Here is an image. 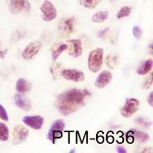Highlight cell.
<instances>
[{"instance_id": "9a60e30c", "label": "cell", "mask_w": 153, "mask_h": 153, "mask_svg": "<svg viewBox=\"0 0 153 153\" xmlns=\"http://www.w3.org/2000/svg\"><path fill=\"white\" fill-rule=\"evenodd\" d=\"M31 88H32V84L24 78H20L16 81V90L17 91L18 94H25L31 91Z\"/></svg>"}, {"instance_id": "83f0119b", "label": "cell", "mask_w": 153, "mask_h": 153, "mask_svg": "<svg viewBox=\"0 0 153 153\" xmlns=\"http://www.w3.org/2000/svg\"><path fill=\"white\" fill-rule=\"evenodd\" d=\"M147 102H148V103H149V105L150 107L153 106V91H150L149 94L148 95Z\"/></svg>"}, {"instance_id": "44dd1931", "label": "cell", "mask_w": 153, "mask_h": 153, "mask_svg": "<svg viewBox=\"0 0 153 153\" xmlns=\"http://www.w3.org/2000/svg\"><path fill=\"white\" fill-rule=\"evenodd\" d=\"M131 131L133 133L132 136H133L134 140H137L140 142H146L147 140H149V136L147 133L143 132V131Z\"/></svg>"}, {"instance_id": "4fadbf2b", "label": "cell", "mask_w": 153, "mask_h": 153, "mask_svg": "<svg viewBox=\"0 0 153 153\" xmlns=\"http://www.w3.org/2000/svg\"><path fill=\"white\" fill-rule=\"evenodd\" d=\"M14 102L16 105V107H18L25 111H29L32 107L30 100L27 97H25L24 94H18V93L14 95Z\"/></svg>"}, {"instance_id": "52a82bcc", "label": "cell", "mask_w": 153, "mask_h": 153, "mask_svg": "<svg viewBox=\"0 0 153 153\" xmlns=\"http://www.w3.org/2000/svg\"><path fill=\"white\" fill-rule=\"evenodd\" d=\"M139 107H140L139 100L135 98H128L126 99L123 107L120 110V113L125 118H130L138 111Z\"/></svg>"}, {"instance_id": "603a6c76", "label": "cell", "mask_w": 153, "mask_h": 153, "mask_svg": "<svg viewBox=\"0 0 153 153\" xmlns=\"http://www.w3.org/2000/svg\"><path fill=\"white\" fill-rule=\"evenodd\" d=\"M132 8L131 7H122L120 8L119 12L117 13V18L118 19H122L124 17H127L131 15Z\"/></svg>"}, {"instance_id": "277c9868", "label": "cell", "mask_w": 153, "mask_h": 153, "mask_svg": "<svg viewBox=\"0 0 153 153\" xmlns=\"http://www.w3.org/2000/svg\"><path fill=\"white\" fill-rule=\"evenodd\" d=\"M9 10L14 15L28 14L31 11V4L29 0H10Z\"/></svg>"}, {"instance_id": "f546056e", "label": "cell", "mask_w": 153, "mask_h": 153, "mask_svg": "<svg viewBox=\"0 0 153 153\" xmlns=\"http://www.w3.org/2000/svg\"><path fill=\"white\" fill-rule=\"evenodd\" d=\"M117 151H118L119 153H126V152H127V150H126L123 147H120V146L117 147Z\"/></svg>"}, {"instance_id": "484cf974", "label": "cell", "mask_w": 153, "mask_h": 153, "mask_svg": "<svg viewBox=\"0 0 153 153\" xmlns=\"http://www.w3.org/2000/svg\"><path fill=\"white\" fill-rule=\"evenodd\" d=\"M0 120H3L5 121H7L9 120L7 110L5 109V107L1 103H0Z\"/></svg>"}, {"instance_id": "e0dca14e", "label": "cell", "mask_w": 153, "mask_h": 153, "mask_svg": "<svg viewBox=\"0 0 153 153\" xmlns=\"http://www.w3.org/2000/svg\"><path fill=\"white\" fill-rule=\"evenodd\" d=\"M152 66H153L152 59H148L144 61V62L137 68L136 72L139 75H146L152 70Z\"/></svg>"}, {"instance_id": "5b68a950", "label": "cell", "mask_w": 153, "mask_h": 153, "mask_svg": "<svg viewBox=\"0 0 153 153\" xmlns=\"http://www.w3.org/2000/svg\"><path fill=\"white\" fill-rule=\"evenodd\" d=\"M40 11L42 13V18L45 22H51L57 16L56 7L49 0H45L42 3L40 6Z\"/></svg>"}, {"instance_id": "ffe728a7", "label": "cell", "mask_w": 153, "mask_h": 153, "mask_svg": "<svg viewBox=\"0 0 153 153\" xmlns=\"http://www.w3.org/2000/svg\"><path fill=\"white\" fill-rule=\"evenodd\" d=\"M9 139V129L4 123L0 122V140L1 141H7Z\"/></svg>"}, {"instance_id": "9c48e42d", "label": "cell", "mask_w": 153, "mask_h": 153, "mask_svg": "<svg viewBox=\"0 0 153 153\" xmlns=\"http://www.w3.org/2000/svg\"><path fill=\"white\" fill-rule=\"evenodd\" d=\"M42 43L39 41H35L28 44L22 52V57L25 60H31L33 59L41 50Z\"/></svg>"}, {"instance_id": "5bb4252c", "label": "cell", "mask_w": 153, "mask_h": 153, "mask_svg": "<svg viewBox=\"0 0 153 153\" xmlns=\"http://www.w3.org/2000/svg\"><path fill=\"white\" fill-rule=\"evenodd\" d=\"M111 79H112V74L110 71H107V70L102 71L95 80V82H94L95 87H97L98 89H102L111 82Z\"/></svg>"}, {"instance_id": "d6986e66", "label": "cell", "mask_w": 153, "mask_h": 153, "mask_svg": "<svg viewBox=\"0 0 153 153\" xmlns=\"http://www.w3.org/2000/svg\"><path fill=\"white\" fill-rule=\"evenodd\" d=\"M101 2L102 0H79L80 5L88 9H94Z\"/></svg>"}, {"instance_id": "ac0fdd59", "label": "cell", "mask_w": 153, "mask_h": 153, "mask_svg": "<svg viewBox=\"0 0 153 153\" xmlns=\"http://www.w3.org/2000/svg\"><path fill=\"white\" fill-rule=\"evenodd\" d=\"M108 16H109L108 11H99L91 16V21L94 22V23H97V24L102 23L105 20H107Z\"/></svg>"}, {"instance_id": "6da1fadb", "label": "cell", "mask_w": 153, "mask_h": 153, "mask_svg": "<svg viewBox=\"0 0 153 153\" xmlns=\"http://www.w3.org/2000/svg\"><path fill=\"white\" fill-rule=\"evenodd\" d=\"M89 96L91 93L87 89H71L57 96L55 106L63 115L68 116L82 107Z\"/></svg>"}, {"instance_id": "8992f818", "label": "cell", "mask_w": 153, "mask_h": 153, "mask_svg": "<svg viewBox=\"0 0 153 153\" xmlns=\"http://www.w3.org/2000/svg\"><path fill=\"white\" fill-rule=\"evenodd\" d=\"M75 27V16H72L69 17H65L59 23V32L64 37L70 36Z\"/></svg>"}, {"instance_id": "30bf717a", "label": "cell", "mask_w": 153, "mask_h": 153, "mask_svg": "<svg viewBox=\"0 0 153 153\" xmlns=\"http://www.w3.org/2000/svg\"><path fill=\"white\" fill-rule=\"evenodd\" d=\"M23 122L28 127H30L33 130H41L44 122H45V119L44 117L40 116V115H33V116H25L23 117Z\"/></svg>"}, {"instance_id": "4316f807", "label": "cell", "mask_w": 153, "mask_h": 153, "mask_svg": "<svg viewBox=\"0 0 153 153\" xmlns=\"http://www.w3.org/2000/svg\"><path fill=\"white\" fill-rule=\"evenodd\" d=\"M152 85V74H150L143 82V84H142V88L144 89H149L150 86Z\"/></svg>"}, {"instance_id": "ba28073f", "label": "cell", "mask_w": 153, "mask_h": 153, "mask_svg": "<svg viewBox=\"0 0 153 153\" xmlns=\"http://www.w3.org/2000/svg\"><path fill=\"white\" fill-rule=\"evenodd\" d=\"M29 135V131L26 127L23 125H16L12 132V143L17 145L25 141Z\"/></svg>"}, {"instance_id": "7402d4cb", "label": "cell", "mask_w": 153, "mask_h": 153, "mask_svg": "<svg viewBox=\"0 0 153 153\" xmlns=\"http://www.w3.org/2000/svg\"><path fill=\"white\" fill-rule=\"evenodd\" d=\"M105 64L111 69L115 68L118 65V57L116 55H112V54L108 55L105 58Z\"/></svg>"}, {"instance_id": "8fae6325", "label": "cell", "mask_w": 153, "mask_h": 153, "mask_svg": "<svg viewBox=\"0 0 153 153\" xmlns=\"http://www.w3.org/2000/svg\"><path fill=\"white\" fill-rule=\"evenodd\" d=\"M61 75L68 81L75 82H83L85 79L84 74L82 71L76 69H64L63 71H61Z\"/></svg>"}, {"instance_id": "2e32d148", "label": "cell", "mask_w": 153, "mask_h": 153, "mask_svg": "<svg viewBox=\"0 0 153 153\" xmlns=\"http://www.w3.org/2000/svg\"><path fill=\"white\" fill-rule=\"evenodd\" d=\"M68 48L67 44H63V43H56L53 45L51 48V54H52V59L54 62L58 59V57L62 54L65 51H66Z\"/></svg>"}, {"instance_id": "3957f363", "label": "cell", "mask_w": 153, "mask_h": 153, "mask_svg": "<svg viewBox=\"0 0 153 153\" xmlns=\"http://www.w3.org/2000/svg\"><path fill=\"white\" fill-rule=\"evenodd\" d=\"M65 128V122L64 120L59 119L53 122V124L50 127V130L47 133V139L53 144L55 143L56 140L62 138L63 131Z\"/></svg>"}, {"instance_id": "1f68e13d", "label": "cell", "mask_w": 153, "mask_h": 153, "mask_svg": "<svg viewBox=\"0 0 153 153\" xmlns=\"http://www.w3.org/2000/svg\"><path fill=\"white\" fill-rule=\"evenodd\" d=\"M74 152H75V150H74V149H73V150H71V151H70V153H74Z\"/></svg>"}, {"instance_id": "f1b7e54d", "label": "cell", "mask_w": 153, "mask_h": 153, "mask_svg": "<svg viewBox=\"0 0 153 153\" xmlns=\"http://www.w3.org/2000/svg\"><path fill=\"white\" fill-rule=\"evenodd\" d=\"M108 31H109V28H106V29L102 30L101 32H99V33H98V36H99V37H103V36H104Z\"/></svg>"}, {"instance_id": "cb8c5ba5", "label": "cell", "mask_w": 153, "mask_h": 153, "mask_svg": "<svg viewBox=\"0 0 153 153\" xmlns=\"http://www.w3.org/2000/svg\"><path fill=\"white\" fill-rule=\"evenodd\" d=\"M136 122H138L139 124L142 125L144 128H148L149 126L151 125V121L149 120V119H147V118H138L136 120Z\"/></svg>"}, {"instance_id": "d4e9b609", "label": "cell", "mask_w": 153, "mask_h": 153, "mask_svg": "<svg viewBox=\"0 0 153 153\" xmlns=\"http://www.w3.org/2000/svg\"><path fill=\"white\" fill-rule=\"evenodd\" d=\"M132 35L133 36L136 38V39H140L141 36H142V29L138 26V25H135L133 28H132Z\"/></svg>"}, {"instance_id": "4dcf8cb0", "label": "cell", "mask_w": 153, "mask_h": 153, "mask_svg": "<svg viewBox=\"0 0 153 153\" xmlns=\"http://www.w3.org/2000/svg\"><path fill=\"white\" fill-rule=\"evenodd\" d=\"M7 53V50H0V58H5Z\"/></svg>"}, {"instance_id": "d6a6232c", "label": "cell", "mask_w": 153, "mask_h": 153, "mask_svg": "<svg viewBox=\"0 0 153 153\" xmlns=\"http://www.w3.org/2000/svg\"><path fill=\"white\" fill-rule=\"evenodd\" d=\"M0 45H1V43H0Z\"/></svg>"}, {"instance_id": "7c38bea8", "label": "cell", "mask_w": 153, "mask_h": 153, "mask_svg": "<svg viewBox=\"0 0 153 153\" xmlns=\"http://www.w3.org/2000/svg\"><path fill=\"white\" fill-rule=\"evenodd\" d=\"M67 50L68 54L72 57L77 58L82 53V45L79 39H69L67 40Z\"/></svg>"}, {"instance_id": "7a4b0ae2", "label": "cell", "mask_w": 153, "mask_h": 153, "mask_svg": "<svg viewBox=\"0 0 153 153\" xmlns=\"http://www.w3.org/2000/svg\"><path fill=\"white\" fill-rule=\"evenodd\" d=\"M104 51L102 48H95L91 51L88 56V68L91 73H98L103 64Z\"/></svg>"}]
</instances>
